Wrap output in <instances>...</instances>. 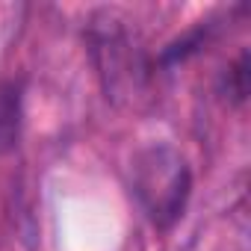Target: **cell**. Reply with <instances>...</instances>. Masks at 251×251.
<instances>
[{
	"instance_id": "cell-3",
	"label": "cell",
	"mask_w": 251,
	"mask_h": 251,
	"mask_svg": "<svg viewBox=\"0 0 251 251\" xmlns=\"http://www.w3.org/2000/svg\"><path fill=\"white\" fill-rule=\"evenodd\" d=\"M227 89H230L233 100H245V95H248V53H242L236 59V65L227 71Z\"/></svg>"
},
{
	"instance_id": "cell-1",
	"label": "cell",
	"mask_w": 251,
	"mask_h": 251,
	"mask_svg": "<svg viewBox=\"0 0 251 251\" xmlns=\"http://www.w3.org/2000/svg\"><path fill=\"white\" fill-rule=\"evenodd\" d=\"M133 189L154 225L172 227L189 198L186 160L172 145H151L133 160Z\"/></svg>"
},
{
	"instance_id": "cell-2",
	"label": "cell",
	"mask_w": 251,
	"mask_h": 251,
	"mask_svg": "<svg viewBox=\"0 0 251 251\" xmlns=\"http://www.w3.org/2000/svg\"><path fill=\"white\" fill-rule=\"evenodd\" d=\"M21 130V92L15 83H0V154L18 142Z\"/></svg>"
}]
</instances>
